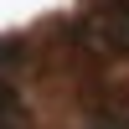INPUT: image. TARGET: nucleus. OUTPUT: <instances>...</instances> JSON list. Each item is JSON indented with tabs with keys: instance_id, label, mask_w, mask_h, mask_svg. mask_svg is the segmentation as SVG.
I'll list each match as a JSON object with an SVG mask.
<instances>
[{
	"instance_id": "1",
	"label": "nucleus",
	"mask_w": 129,
	"mask_h": 129,
	"mask_svg": "<svg viewBox=\"0 0 129 129\" xmlns=\"http://www.w3.org/2000/svg\"><path fill=\"white\" fill-rule=\"evenodd\" d=\"M88 31H98L109 47H129V5H124V0L98 5V16L88 21Z\"/></svg>"
}]
</instances>
